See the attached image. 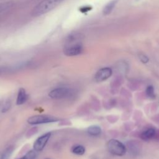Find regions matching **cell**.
<instances>
[{
  "label": "cell",
  "mask_w": 159,
  "mask_h": 159,
  "mask_svg": "<svg viewBox=\"0 0 159 159\" xmlns=\"http://www.w3.org/2000/svg\"><path fill=\"white\" fill-rule=\"evenodd\" d=\"M71 94V90L66 87H59L51 90L48 96L52 99H60L69 97Z\"/></svg>",
  "instance_id": "5"
},
{
  "label": "cell",
  "mask_w": 159,
  "mask_h": 159,
  "mask_svg": "<svg viewBox=\"0 0 159 159\" xmlns=\"http://www.w3.org/2000/svg\"><path fill=\"white\" fill-rule=\"evenodd\" d=\"M87 133L91 136H98L101 133V129L98 125H91L87 129Z\"/></svg>",
  "instance_id": "10"
},
{
  "label": "cell",
  "mask_w": 159,
  "mask_h": 159,
  "mask_svg": "<svg viewBox=\"0 0 159 159\" xmlns=\"http://www.w3.org/2000/svg\"><path fill=\"white\" fill-rule=\"evenodd\" d=\"M59 120V119L55 116L47 114L35 115L29 117L27 122L30 125H38L43 124H48L52 122H55Z\"/></svg>",
  "instance_id": "3"
},
{
  "label": "cell",
  "mask_w": 159,
  "mask_h": 159,
  "mask_svg": "<svg viewBox=\"0 0 159 159\" xmlns=\"http://www.w3.org/2000/svg\"><path fill=\"white\" fill-rule=\"evenodd\" d=\"M108 151L112 155L122 156L126 152L125 145L120 141L116 139H111L107 144Z\"/></svg>",
  "instance_id": "4"
},
{
  "label": "cell",
  "mask_w": 159,
  "mask_h": 159,
  "mask_svg": "<svg viewBox=\"0 0 159 159\" xmlns=\"http://www.w3.org/2000/svg\"><path fill=\"white\" fill-rule=\"evenodd\" d=\"M27 99H28V95L27 94L25 89L20 88L18 91L17 97L16 99V104L22 105L26 102Z\"/></svg>",
  "instance_id": "8"
},
{
  "label": "cell",
  "mask_w": 159,
  "mask_h": 159,
  "mask_svg": "<svg viewBox=\"0 0 159 159\" xmlns=\"http://www.w3.org/2000/svg\"><path fill=\"white\" fill-rule=\"evenodd\" d=\"M14 151V147L9 146L6 148L0 157V159H8Z\"/></svg>",
  "instance_id": "14"
},
{
  "label": "cell",
  "mask_w": 159,
  "mask_h": 159,
  "mask_svg": "<svg viewBox=\"0 0 159 159\" xmlns=\"http://www.w3.org/2000/svg\"><path fill=\"white\" fill-rule=\"evenodd\" d=\"M25 156L27 159H35V157H36L35 151L34 150H30L26 153Z\"/></svg>",
  "instance_id": "16"
},
{
  "label": "cell",
  "mask_w": 159,
  "mask_h": 159,
  "mask_svg": "<svg viewBox=\"0 0 159 159\" xmlns=\"http://www.w3.org/2000/svg\"><path fill=\"white\" fill-rule=\"evenodd\" d=\"M117 1L118 0H111L110 2H109L103 8V10H102L103 14L104 15L109 14L114 8Z\"/></svg>",
  "instance_id": "11"
},
{
  "label": "cell",
  "mask_w": 159,
  "mask_h": 159,
  "mask_svg": "<svg viewBox=\"0 0 159 159\" xmlns=\"http://www.w3.org/2000/svg\"><path fill=\"white\" fill-rule=\"evenodd\" d=\"M51 135H52L51 132H47L43 134L42 135L40 136L39 137H38L33 145L34 150L35 152L42 151L47 145Z\"/></svg>",
  "instance_id": "6"
},
{
  "label": "cell",
  "mask_w": 159,
  "mask_h": 159,
  "mask_svg": "<svg viewBox=\"0 0 159 159\" xmlns=\"http://www.w3.org/2000/svg\"><path fill=\"white\" fill-rule=\"evenodd\" d=\"M75 39L70 37L69 39L70 43L66 44L63 48V53L68 57L79 55L83 51V45L80 42H75Z\"/></svg>",
  "instance_id": "2"
},
{
  "label": "cell",
  "mask_w": 159,
  "mask_h": 159,
  "mask_svg": "<svg viewBox=\"0 0 159 159\" xmlns=\"http://www.w3.org/2000/svg\"><path fill=\"white\" fill-rule=\"evenodd\" d=\"M19 159H27V157H26V156L25 155H24V157H21V158H19Z\"/></svg>",
  "instance_id": "18"
},
{
  "label": "cell",
  "mask_w": 159,
  "mask_h": 159,
  "mask_svg": "<svg viewBox=\"0 0 159 159\" xmlns=\"http://www.w3.org/2000/svg\"><path fill=\"white\" fill-rule=\"evenodd\" d=\"M112 73V71L111 68L109 67L102 68L99 70L94 76V78L96 81L97 82H102L107 79H108Z\"/></svg>",
  "instance_id": "7"
},
{
  "label": "cell",
  "mask_w": 159,
  "mask_h": 159,
  "mask_svg": "<svg viewBox=\"0 0 159 159\" xmlns=\"http://www.w3.org/2000/svg\"><path fill=\"white\" fill-rule=\"evenodd\" d=\"M146 94H147V96L148 98H150L151 99L155 98L154 88H153V87L152 86H147V88L146 89Z\"/></svg>",
  "instance_id": "15"
},
{
  "label": "cell",
  "mask_w": 159,
  "mask_h": 159,
  "mask_svg": "<svg viewBox=\"0 0 159 159\" xmlns=\"http://www.w3.org/2000/svg\"><path fill=\"white\" fill-rule=\"evenodd\" d=\"M47 159H48V158H47Z\"/></svg>",
  "instance_id": "19"
},
{
  "label": "cell",
  "mask_w": 159,
  "mask_h": 159,
  "mask_svg": "<svg viewBox=\"0 0 159 159\" xmlns=\"http://www.w3.org/2000/svg\"><path fill=\"white\" fill-rule=\"evenodd\" d=\"M156 132L155 130L153 128H149L147 130H144L140 135V137L142 139L144 140H150L155 136Z\"/></svg>",
  "instance_id": "9"
},
{
  "label": "cell",
  "mask_w": 159,
  "mask_h": 159,
  "mask_svg": "<svg viewBox=\"0 0 159 159\" xmlns=\"http://www.w3.org/2000/svg\"><path fill=\"white\" fill-rule=\"evenodd\" d=\"M139 57L140 60L142 63H147V62L148 61V60H149L148 58L145 55H144V54H140V55H139Z\"/></svg>",
  "instance_id": "17"
},
{
  "label": "cell",
  "mask_w": 159,
  "mask_h": 159,
  "mask_svg": "<svg viewBox=\"0 0 159 159\" xmlns=\"http://www.w3.org/2000/svg\"><path fill=\"white\" fill-rule=\"evenodd\" d=\"M64 0H42L33 9L32 15L33 16H40L43 15L55 8Z\"/></svg>",
  "instance_id": "1"
},
{
  "label": "cell",
  "mask_w": 159,
  "mask_h": 159,
  "mask_svg": "<svg viewBox=\"0 0 159 159\" xmlns=\"http://www.w3.org/2000/svg\"><path fill=\"white\" fill-rule=\"evenodd\" d=\"M71 152L77 155H83L85 153V148L81 145H75L71 147Z\"/></svg>",
  "instance_id": "12"
},
{
  "label": "cell",
  "mask_w": 159,
  "mask_h": 159,
  "mask_svg": "<svg viewBox=\"0 0 159 159\" xmlns=\"http://www.w3.org/2000/svg\"><path fill=\"white\" fill-rule=\"evenodd\" d=\"M13 6L12 2H5L0 3V14L9 11Z\"/></svg>",
  "instance_id": "13"
}]
</instances>
